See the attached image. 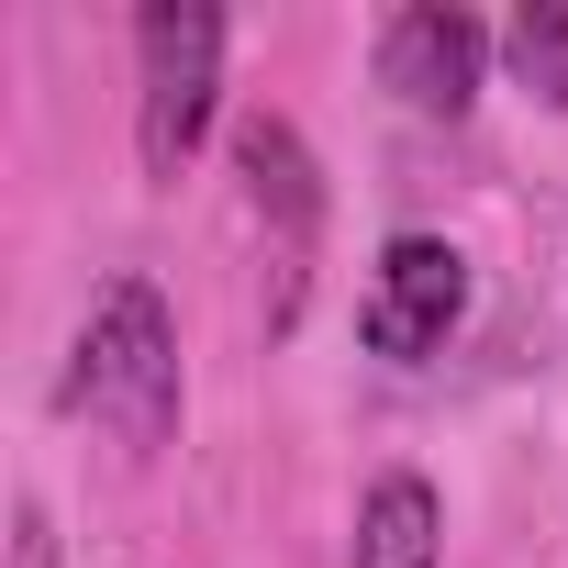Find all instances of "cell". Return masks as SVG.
<instances>
[{
    "mask_svg": "<svg viewBox=\"0 0 568 568\" xmlns=\"http://www.w3.org/2000/svg\"><path fill=\"white\" fill-rule=\"evenodd\" d=\"M68 413H90L134 457H156L179 435V324L156 302V278H112L90 302L79 357H68Z\"/></svg>",
    "mask_w": 568,
    "mask_h": 568,
    "instance_id": "obj_1",
    "label": "cell"
},
{
    "mask_svg": "<svg viewBox=\"0 0 568 568\" xmlns=\"http://www.w3.org/2000/svg\"><path fill=\"white\" fill-rule=\"evenodd\" d=\"M223 112V12L201 0H145L134 12V156L145 179H179Z\"/></svg>",
    "mask_w": 568,
    "mask_h": 568,
    "instance_id": "obj_2",
    "label": "cell"
},
{
    "mask_svg": "<svg viewBox=\"0 0 568 568\" xmlns=\"http://www.w3.org/2000/svg\"><path fill=\"white\" fill-rule=\"evenodd\" d=\"M234 168H245V212L267 223V335H291L313 291V245H324V168L302 123H278V112L234 123Z\"/></svg>",
    "mask_w": 568,
    "mask_h": 568,
    "instance_id": "obj_3",
    "label": "cell"
},
{
    "mask_svg": "<svg viewBox=\"0 0 568 568\" xmlns=\"http://www.w3.org/2000/svg\"><path fill=\"white\" fill-rule=\"evenodd\" d=\"M468 313V256L446 234H390L379 267H368V291H357V346L390 357V368H424Z\"/></svg>",
    "mask_w": 568,
    "mask_h": 568,
    "instance_id": "obj_4",
    "label": "cell"
},
{
    "mask_svg": "<svg viewBox=\"0 0 568 568\" xmlns=\"http://www.w3.org/2000/svg\"><path fill=\"white\" fill-rule=\"evenodd\" d=\"M479 68H490V23L446 12V0H413V12L379 23V90H402L413 112H468L479 101Z\"/></svg>",
    "mask_w": 568,
    "mask_h": 568,
    "instance_id": "obj_5",
    "label": "cell"
},
{
    "mask_svg": "<svg viewBox=\"0 0 568 568\" xmlns=\"http://www.w3.org/2000/svg\"><path fill=\"white\" fill-rule=\"evenodd\" d=\"M446 557V501L424 468H379L357 490V524H346V568H435Z\"/></svg>",
    "mask_w": 568,
    "mask_h": 568,
    "instance_id": "obj_6",
    "label": "cell"
},
{
    "mask_svg": "<svg viewBox=\"0 0 568 568\" xmlns=\"http://www.w3.org/2000/svg\"><path fill=\"white\" fill-rule=\"evenodd\" d=\"M501 68H513L546 112H568V0H524V12L501 23Z\"/></svg>",
    "mask_w": 568,
    "mask_h": 568,
    "instance_id": "obj_7",
    "label": "cell"
},
{
    "mask_svg": "<svg viewBox=\"0 0 568 568\" xmlns=\"http://www.w3.org/2000/svg\"><path fill=\"white\" fill-rule=\"evenodd\" d=\"M12 568H57V524H45V501L12 513Z\"/></svg>",
    "mask_w": 568,
    "mask_h": 568,
    "instance_id": "obj_8",
    "label": "cell"
}]
</instances>
